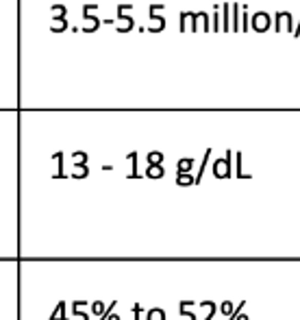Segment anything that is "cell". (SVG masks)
<instances>
[{
  "mask_svg": "<svg viewBox=\"0 0 300 320\" xmlns=\"http://www.w3.org/2000/svg\"><path fill=\"white\" fill-rule=\"evenodd\" d=\"M85 305H87V300H74V303H72V309H81Z\"/></svg>",
  "mask_w": 300,
  "mask_h": 320,
  "instance_id": "obj_10",
  "label": "cell"
},
{
  "mask_svg": "<svg viewBox=\"0 0 300 320\" xmlns=\"http://www.w3.org/2000/svg\"><path fill=\"white\" fill-rule=\"evenodd\" d=\"M50 320H70L66 314V300H61V303L54 307V312L50 314Z\"/></svg>",
  "mask_w": 300,
  "mask_h": 320,
  "instance_id": "obj_1",
  "label": "cell"
},
{
  "mask_svg": "<svg viewBox=\"0 0 300 320\" xmlns=\"http://www.w3.org/2000/svg\"><path fill=\"white\" fill-rule=\"evenodd\" d=\"M146 175H148L150 179H159V177H163V168H161V163H159V166H148Z\"/></svg>",
  "mask_w": 300,
  "mask_h": 320,
  "instance_id": "obj_3",
  "label": "cell"
},
{
  "mask_svg": "<svg viewBox=\"0 0 300 320\" xmlns=\"http://www.w3.org/2000/svg\"><path fill=\"white\" fill-rule=\"evenodd\" d=\"M161 159H163L161 153H150V155H148V163H150V166H159Z\"/></svg>",
  "mask_w": 300,
  "mask_h": 320,
  "instance_id": "obj_5",
  "label": "cell"
},
{
  "mask_svg": "<svg viewBox=\"0 0 300 320\" xmlns=\"http://www.w3.org/2000/svg\"><path fill=\"white\" fill-rule=\"evenodd\" d=\"M113 307H115V300H111V303H109V305H107V309H105V314H103V316H100L98 320H107L109 316H111V314H113Z\"/></svg>",
  "mask_w": 300,
  "mask_h": 320,
  "instance_id": "obj_6",
  "label": "cell"
},
{
  "mask_svg": "<svg viewBox=\"0 0 300 320\" xmlns=\"http://www.w3.org/2000/svg\"><path fill=\"white\" fill-rule=\"evenodd\" d=\"M72 318H74V320H89L87 312L83 314V312H81V309H72Z\"/></svg>",
  "mask_w": 300,
  "mask_h": 320,
  "instance_id": "obj_9",
  "label": "cell"
},
{
  "mask_svg": "<svg viewBox=\"0 0 300 320\" xmlns=\"http://www.w3.org/2000/svg\"><path fill=\"white\" fill-rule=\"evenodd\" d=\"M189 168H192V159H181V163H178V172H187Z\"/></svg>",
  "mask_w": 300,
  "mask_h": 320,
  "instance_id": "obj_7",
  "label": "cell"
},
{
  "mask_svg": "<svg viewBox=\"0 0 300 320\" xmlns=\"http://www.w3.org/2000/svg\"><path fill=\"white\" fill-rule=\"evenodd\" d=\"M107 320H122V318H120V316H117V314H111V316H109Z\"/></svg>",
  "mask_w": 300,
  "mask_h": 320,
  "instance_id": "obj_11",
  "label": "cell"
},
{
  "mask_svg": "<svg viewBox=\"0 0 300 320\" xmlns=\"http://www.w3.org/2000/svg\"><path fill=\"white\" fill-rule=\"evenodd\" d=\"M146 320H166V312L161 307H152L146 312Z\"/></svg>",
  "mask_w": 300,
  "mask_h": 320,
  "instance_id": "obj_2",
  "label": "cell"
},
{
  "mask_svg": "<svg viewBox=\"0 0 300 320\" xmlns=\"http://www.w3.org/2000/svg\"><path fill=\"white\" fill-rule=\"evenodd\" d=\"M105 303H103V300H94V303H92V314L94 316H103L105 314Z\"/></svg>",
  "mask_w": 300,
  "mask_h": 320,
  "instance_id": "obj_4",
  "label": "cell"
},
{
  "mask_svg": "<svg viewBox=\"0 0 300 320\" xmlns=\"http://www.w3.org/2000/svg\"><path fill=\"white\" fill-rule=\"evenodd\" d=\"M192 175H187V172H178V183L181 185H185V183H192Z\"/></svg>",
  "mask_w": 300,
  "mask_h": 320,
  "instance_id": "obj_8",
  "label": "cell"
}]
</instances>
